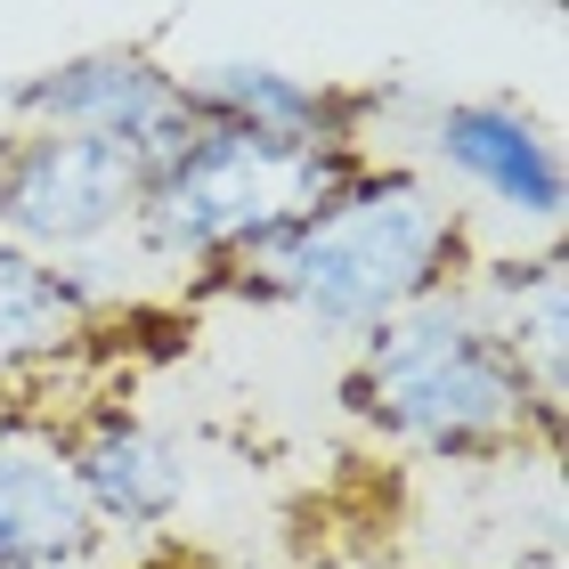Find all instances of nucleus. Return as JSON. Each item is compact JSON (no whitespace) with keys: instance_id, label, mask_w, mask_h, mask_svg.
I'll list each match as a JSON object with an SVG mask.
<instances>
[{"instance_id":"nucleus-1","label":"nucleus","mask_w":569,"mask_h":569,"mask_svg":"<svg viewBox=\"0 0 569 569\" xmlns=\"http://www.w3.org/2000/svg\"><path fill=\"white\" fill-rule=\"evenodd\" d=\"M480 228L416 154H358L318 203H301L269 244H252L203 301L293 318L326 342H358L407 301L472 269Z\"/></svg>"},{"instance_id":"nucleus-2","label":"nucleus","mask_w":569,"mask_h":569,"mask_svg":"<svg viewBox=\"0 0 569 569\" xmlns=\"http://www.w3.org/2000/svg\"><path fill=\"white\" fill-rule=\"evenodd\" d=\"M333 399L367 448L399 463H431V472H480V463H512V456L553 463L569 423L529 391L521 358L505 350V333L488 326L463 277L407 301L375 333H358Z\"/></svg>"},{"instance_id":"nucleus-3","label":"nucleus","mask_w":569,"mask_h":569,"mask_svg":"<svg viewBox=\"0 0 569 569\" xmlns=\"http://www.w3.org/2000/svg\"><path fill=\"white\" fill-rule=\"evenodd\" d=\"M358 154L375 147H269V139L220 131V122H196L179 147L147 163L131 252L196 309L252 244H269L301 203H318Z\"/></svg>"},{"instance_id":"nucleus-4","label":"nucleus","mask_w":569,"mask_h":569,"mask_svg":"<svg viewBox=\"0 0 569 569\" xmlns=\"http://www.w3.org/2000/svg\"><path fill=\"white\" fill-rule=\"evenodd\" d=\"M416 163L463 203V220L505 228V244H553L569 220V163L553 122L512 90L431 98L416 122Z\"/></svg>"},{"instance_id":"nucleus-5","label":"nucleus","mask_w":569,"mask_h":569,"mask_svg":"<svg viewBox=\"0 0 569 569\" xmlns=\"http://www.w3.org/2000/svg\"><path fill=\"white\" fill-rule=\"evenodd\" d=\"M139 188H147V154L114 139L33 131V122L0 131V244L17 252L107 269L131 244Z\"/></svg>"},{"instance_id":"nucleus-6","label":"nucleus","mask_w":569,"mask_h":569,"mask_svg":"<svg viewBox=\"0 0 569 569\" xmlns=\"http://www.w3.org/2000/svg\"><path fill=\"white\" fill-rule=\"evenodd\" d=\"M73 480L90 497V521L107 529L114 553H154L171 546L179 521L196 505V448L188 431H171L163 416H147L131 391L90 382L58 407Z\"/></svg>"},{"instance_id":"nucleus-7","label":"nucleus","mask_w":569,"mask_h":569,"mask_svg":"<svg viewBox=\"0 0 569 569\" xmlns=\"http://www.w3.org/2000/svg\"><path fill=\"white\" fill-rule=\"evenodd\" d=\"M9 122H33V131H82V139H114L131 154H163L196 131L188 107V66L154 58L147 41H90L66 49L33 73L9 82Z\"/></svg>"},{"instance_id":"nucleus-8","label":"nucleus","mask_w":569,"mask_h":569,"mask_svg":"<svg viewBox=\"0 0 569 569\" xmlns=\"http://www.w3.org/2000/svg\"><path fill=\"white\" fill-rule=\"evenodd\" d=\"M114 546L73 480L49 399H0V569H107Z\"/></svg>"},{"instance_id":"nucleus-9","label":"nucleus","mask_w":569,"mask_h":569,"mask_svg":"<svg viewBox=\"0 0 569 569\" xmlns=\"http://www.w3.org/2000/svg\"><path fill=\"white\" fill-rule=\"evenodd\" d=\"M196 122L269 139V147H375V122L391 114V90L301 73L277 58H203L188 66Z\"/></svg>"},{"instance_id":"nucleus-10","label":"nucleus","mask_w":569,"mask_h":569,"mask_svg":"<svg viewBox=\"0 0 569 569\" xmlns=\"http://www.w3.org/2000/svg\"><path fill=\"white\" fill-rule=\"evenodd\" d=\"M463 284L480 293L505 350L521 358L529 391L569 416V244H480Z\"/></svg>"},{"instance_id":"nucleus-11","label":"nucleus","mask_w":569,"mask_h":569,"mask_svg":"<svg viewBox=\"0 0 569 569\" xmlns=\"http://www.w3.org/2000/svg\"><path fill=\"white\" fill-rule=\"evenodd\" d=\"M122 569H212V561H196V553H179V546H154V553H131Z\"/></svg>"}]
</instances>
